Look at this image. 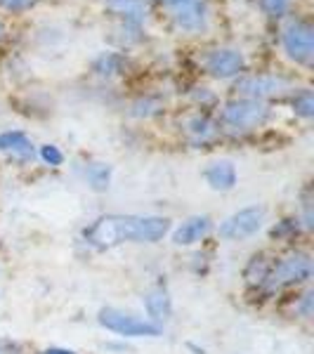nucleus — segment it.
Instances as JSON below:
<instances>
[{"mask_svg":"<svg viewBox=\"0 0 314 354\" xmlns=\"http://www.w3.org/2000/svg\"><path fill=\"white\" fill-rule=\"evenodd\" d=\"M173 220L168 215L102 213L78 232V245L88 253H109L121 245H156L168 239Z\"/></svg>","mask_w":314,"mask_h":354,"instance_id":"obj_1","label":"nucleus"},{"mask_svg":"<svg viewBox=\"0 0 314 354\" xmlns=\"http://www.w3.org/2000/svg\"><path fill=\"white\" fill-rule=\"evenodd\" d=\"M312 277H314V265H312L310 248H302V245L284 248L281 253L274 255L270 277H267L265 286L260 288V293L250 302L262 305V302H272L281 298L284 293H290V290L312 286Z\"/></svg>","mask_w":314,"mask_h":354,"instance_id":"obj_2","label":"nucleus"},{"mask_svg":"<svg viewBox=\"0 0 314 354\" xmlns=\"http://www.w3.org/2000/svg\"><path fill=\"white\" fill-rule=\"evenodd\" d=\"M218 123L222 135L246 137L265 128L274 118V109L267 102L248 100V97H230L218 106Z\"/></svg>","mask_w":314,"mask_h":354,"instance_id":"obj_3","label":"nucleus"},{"mask_svg":"<svg viewBox=\"0 0 314 354\" xmlns=\"http://www.w3.org/2000/svg\"><path fill=\"white\" fill-rule=\"evenodd\" d=\"M95 319L102 330L121 340H154L163 335V328L151 324L145 314H135L130 310H123V307L104 305L97 310Z\"/></svg>","mask_w":314,"mask_h":354,"instance_id":"obj_4","label":"nucleus"},{"mask_svg":"<svg viewBox=\"0 0 314 354\" xmlns=\"http://www.w3.org/2000/svg\"><path fill=\"white\" fill-rule=\"evenodd\" d=\"M234 97H248L270 104L272 100H286L295 90L293 78L277 71H246L232 81Z\"/></svg>","mask_w":314,"mask_h":354,"instance_id":"obj_5","label":"nucleus"},{"mask_svg":"<svg viewBox=\"0 0 314 354\" xmlns=\"http://www.w3.org/2000/svg\"><path fill=\"white\" fill-rule=\"evenodd\" d=\"M267 225V205L250 203L227 215L220 225H215V234L227 243H241L258 236Z\"/></svg>","mask_w":314,"mask_h":354,"instance_id":"obj_6","label":"nucleus"},{"mask_svg":"<svg viewBox=\"0 0 314 354\" xmlns=\"http://www.w3.org/2000/svg\"><path fill=\"white\" fill-rule=\"evenodd\" d=\"M279 45L288 62L298 66H310L314 57V28L302 17H290L279 31Z\"/></svg>","mask_w":314,"mask_h":354,"instance_id":"obj_7","label":"nucleus"},{"mask_svg":"<svg viewBox=\"0 0 314 354\" xmlns=\"http://www.w3.org/2000/svg\"><path fill=\"white\" fill-rule=\"evenodd\" d=\"M168 10L173 26L185 36H203L210 28V3L208 0H156Z\"/></svg>","mask_w":314,"mask_h":354,"instance_id":"obj_8","label":"nucleus"},{"mask_svg":"<svg viewBox=\"0 0 314 354\" xmlns=\"http://www.w3.org/2000/svg\"><path fill=\"white\" fill-rule=\"evenodd\" d=\"M198 66L213 81H237L241 73H246L248 62L246 55L239 48L215 45V48L203 50L201 57H198Z\"/></svg>","mask_w":314,"mask_h":354,"instance_id":"obj_9","label":"nucleus"},{"mask_svg":"<svg viewBox=\"0 0 314 354\" xmlns=\"http://www.w3.org/2000/svg\"><path fill=\"white\" fill-rule=\"evenodd\" d=\"M180 130L194 149L215 145V142L222 137L218 118H215L210 111H198V109L185 113V116L180 118Z\"/></svg>","mask_w":314,"mask_h":354,"instance_id":"obj_10","label":"nucleus"},{"mask_svg":"<svg viewBox=\"0 0 314 354\" xmlns=\"http://www.w3.org/2000/svg\"><path fill=\"white\" fill-rule=\"evenodd\" d=\"M213 232H215V220L208 213H194L187 215L178 225H173L168 239L175 248H196L203 241H208V236Z\"/></svg>","mask_w":314,"mask_h":354,"instance_id":"obj_11","label":"nucleus"},{"mask_svg":"<svg viewBox=\"0 0 314 354\" xmlns=\"http://www.w3.org/2000/svg\"><path fill=\"white\" fill-rule=\"evenodd\" d=\"M36 142L26 130L19 128H8L0 130V153H3L8 161H12L21 168L31 165L36 161Z\"/></svg>","mask_w":314,"mask_h":354,"instance_id":"obj_12","label":"nucleus"},{"mask_svg":"<svg viewBox=\"0 0 314 354\" xmlns=\"http://www.w3.org/2000/svg\"><path fill=\"white\" fill-rule=\"evenodd\" d=\"M274 250H253L248 255V260L241 267V279H243V288H246V298L253 300L260 293V288L265 286L267 277H270L272 262H274Z\"/></svg>","mask_w":314,"mask_h":354,"instance_id":"obj_13","label":"nucleus"},{"mask_svg":"<svg viewBox=\"0 0 314 354\" xmlns=\"http://www.w3.org/2000/svg\"><path fill=\"white\" fill-rule=\"evenodd\" d=\"M142 307H145V317L151 324H156V326L165 328L173 322L175 305H173L170 288L165 283H154L151 288H147L145 295H142Z\"/></svg>","mask_w":314,"mask_h":354,"instance_id":"obj_14","label":"nucleus"},{"mask_svg":"<svg viewBox=\"0 0 314 354\" xmlns=\"http://www.w3.org/2000/svg\"><path fill=\"white\" fill-rule=\"evenodd\" d=\"M203 182L208 185L210 192H218V194H227L234 192L239 185V168L232 158H213L203 165L201 170Z\"/></svg>","mask_w":314,"mask_h":354,"instance_id":"obj_15","label":"nucleus"},{"mask_svg":"<svg viewBox=\"0 0 314 354\" xmlns=\"http://www.w3.org/2000/svg\"><path fill=\"white\" fill-rule=\"evenodd\" d=\"M307 236L305 227L300 225L298 215L295 213H288V215H281L279 220H274L267 230V239L270 243L274 245H284V248H290V245H298V239Z\"/></svg>","mask_w":314,"mask_h":354,"instance_id":"obj_16","label":"nucleus"},{"mask_svg":"<svg viewBox=\"0 0 314 354\" xmlns=\"http://www.w3.org/2000/svg\"><path fill=\"white\" fill-rule=\"evenodd\" d=\"M81 180L83 185L88 187L90 192L95 194H107L111 189V182H113V165L107 161H100V158H88L81 165Z\"/></svg>","mask_w":314,"mask_h":354,"instance_id":"obj_17","label":"nucleus"},{"mask_svg":"<svg viewBox=\"0 0 314 354\" xmlns=\"http://www.w3.org/2000/svg\"><path fill=\"white\" fill-rule=\"evenodd\" d=\"M90 68H93L95 76L111 81V78H121L128 73L130 59L121 53V50H104V53H100L95 57Z\"/></svg>","mask_w":314,"mask_h":354,"instance_id":"obj_18","label":"nucleus"},{"mask_svg":"<svg viewBox=\"0 0 314 354\" xmlns=\"http://www.w3.org/2000/svg\"><path fill=\"white\" fill-rule=\"evenodd\" d=\"M104 8L111 17H116L118 21H128V24L145 26L149 17L147 0H104Z\"/></svg>","mask_w":314,"mask_h":354,"instance_id":"obj_19","label":"nucleus"},{"mask_svg":"<svg viewBox=\"0 0 314 354\" xmlns=\"http://www.w3.org/2000/svg\"><path fill=\"white\" fill-rule=\"evenodd\" d=\"M163 111H165V100L161 95H151V93L135 97L128 104V116L137 118V121H151V118L161 116Z\"/></svg>","mask_w":314,"mask_h":354,"instance_id":"obj_20","label":"nucleus"},{"mask_svg":"<svg viewBox=\"0 0 314 354\" xmlns=\"http://www.w3.org/2000/svg\"><path fill=\"white\" fill-rule=\"evenodd\" d=\"M290 317L300 319V322L310 324L314 317V288L312 286H302L298 290H293L288 302Z\"/></svg>","mask_w":314,"mask_h":354,"instance_id":"obj_21","label":"nucleus"},{"mask_svg":"<svg viewBox=\"0 0 314 354\" xmlns=\"http://www.w3.org/2000/svg\"><path fill=\"white\" fill-rule=\"evenodd\" d=\"M286 100H288V106L295 118H300V121H312V116H314L312 88H295Z\"/></svg>","mask_w":314,"mask_h":354,"instance_id":"obj_22","label":"nucleus"},{"mask_svg":"<svg viewBox=\"0 0 314 354\" xmlns=\"http://www.w3.org/2000/svg\"><path fill=\"white\" fill-rule=\"evenodd\" d=\"M145 41V26L140 24H128V21H118L113 28V43L121 50H130L135 45Z\"/></svg>","mask_w":314,"mask_h":354,"instance_id":"obj_23","label":"nucleus"},{"mask_svg":"<svg viewBox=\"0 0 314 354\" xmlns=\"http://www.w3.org/2000/svg\"><path fill=\"white\" fill-rule=\"evenodd\" d=\"M194 109L198 111H210L213 106H220V97L213 93V88L208 85H192V90L187 93Z\"/></svg>","mask_w":314,"mask_h":354,"instance_id":"obj_24","label":"nucleus"},{"mask_svg":"<svg viewBox=\"0 0 314 354\" xmlns=\"http://www.w3.org/2000/svg\"><path fill=\"white\" fill-rule=\"evenodd\" d=\"M36 161H41L43 165H48V168L57 170L66 163V153L59 145H55V142H45V145L36 147Z\"/></svg>","mask_w":314,"mask_h":354,"instance_id":"obj_25","label":"nucleus"},{"mask_svg":"<svg viewBox=\"0 0 314 354\" xmlns=\"http://www.w3.org/2000/svg\"><path fill=\"white\" fill-rule=\"evenodd\" d=\"M298 210H295V215H298V220H300V225L305 227V232H307V236L312 234L314 230V196H312V187L307 185L305 189L300 192V196H298Z\"/></svg>","mask_w":314,"mask_h":354,"instance_id":"obj_26","label":"nucleus"},{"mask_svg":"<svg viewBox=\"0 0 314 354\" xmlns=\"http://www.w3.org/2000/svg\"><path fill=\"white\" fill-rule=\"evenodd\" d=\"M258 8L270 19H286L290 12V0H258Z\"/></svg>","mask_w":314,"mask_h":354,"instance_id":"obj_27","label":"nucleus"},{"mask_svg":"<svg viewBox=\"0 0 314 354\" xmlns=\"http://www.w3.org/2000/svg\"><path fill=\"white\" fill-rule=\"evenodd\" d=\"M38 5V0H0V10L10 15H24L28 10H33Z\"/></svg>","mask_w":314,"mask_h":354,"instance_id":"obj_28","label":"nucleus"},{"mask_svg":"<svg viewBox=\"0 0 314 354\" xmlns=\"http://www.w3.org/2000/svg\"><path fill=\"white\" fill-rule=\"evenodd\" d=\"M190 267H192V272L196 274V277H205L210 270V260H208V255H203V253H196L192 258L190 262Z\"/></svg>","mask_w":314,"mask_h":354,"instance_id":"obj_29","label":"nucleus"},{"mask_svg":"<svg viewBox=\"0 0 314 354\" xmlns=\"http://www.w3.org/2000/svg\"><path fill=\"white\" fill-rule=\"evenodd\" d=\"M0 354H24V347L12 338H0Z\"/></svg>","mask_w":314,"mask_h":354,"instance_id":"obj_30","label":"nucleus"},{"mask_svg":"<svg viewBox=\"0 0 314 354\" xmlns=\"http://www.w3.org/2000/svg\"><path fill=\"white\" fill-rule=\"evenodd\" d=\"M36 354H78V352H76V350H71V347H59V345H55V347H45V350L36 352Z\"/></svg>","mask_w":314,"mask_h":354,"instance_id":"obj_31","label":"nucleus"},{"mask_svg":"<svg viewBox=\"0 0 314 354\" xmlns=\"http://www.w3.org/2000/svg\"><path fill=\"white\" fill-rule=\"evenodd\" d=\"M5 38V24H3V19H0V41Z\"/></svg>","mask_w":314,"mask_h":354,"instance_id":"obj_32","label":"nucleus"}]
</instances>
